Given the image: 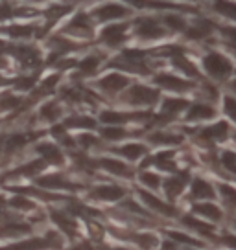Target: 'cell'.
Segmentation results:
<instances>
[{"label": "cell", "instance_id": "cell-1", "mask_svg": "<svg viewBox=\"0 0 236 250\" xmlns=\"http://www.w3.org/2000/svg\"><path fill=\"white\" fill-rule=\"evenodd\" d=\"M205 68L209 74H212L214 78L225 79L233 72V64L227 57H223L221 54H209L205 57Z\"/></svg>", "mask_w": 236, "mask_h": 250}, {"label": "cell", "instance_id": "cell-2", "mask_svg": "<svg viewBox=\"0 0 236 250\" xmlns=\"http://www.w3.org/2000/svg\"><path fill=\"white\" fill-rule=\"evenodd\" d=\"M61 247V239L55 234H50L45 239H30V241L15 243V245H8V247H2L0 250H43L47 247Z\"/></svg>", "mask_w": 236, "mask_h": 250}, {"label": "cell", "instance_id": "cell-3", "mask_svg": "<svg viewBox=\"0 0 236 250\" xmlns=\"http://www.w3.org/2000/svg\"><path fill=\"white\" fill-rule=\"evenodd\" d=\"M127 102L135 103V105H146V103H153L159 98V92L155 88L144 85H133V88L127 92Z\"/></svg>", "mask_w": 236, "mask_h": 250}, {"label": "cell", "instance_id": "cell-4", "mask_svg": "<svg viewBox=\"0 0 236 250\" xmlns=\"http://www.w3.org/2000/svg\"><path fill=\"white\" fill-rule=\"evenodd\" d=\"M50 217H52V221H54L55 225L61 228L69 237H74V235H76V232H78V225H76L74 217H71L69 213L54 210L52 213H50Z\"/></svg>", "mask_w": 236, "mask_h": 250}, {"label": "cell", "instance_id": "cell-5", "mask_svg": "<svg viewBox=\"0 0 236 250\" xmlns=\"http://www.w3.org/2000/svg\"><path fill=\"white\" fill-rule=\"evenodd\" d=\"M37 153L43 156V162H52V164H63V155L57 146L50 144V142H45V144H39L37 146Z\"/></svg>", "mask_w": 236, "mask_h": 250}, {"label": "cell", "instance_id": "cell-6", "mask_svg": "<svg viewBox=\"0 0 236 250\" xmlns=\"http://www.w3.org/2000/svg\"><path fill=\"white\" fill-rule=\"evenodd\" d=\"M139 193H141V197L144 199V203L148 204V206H151V208H155V210H157L159 213H163V215H168V217H173V215H177V210H175L173 206H170V204L163 203V201H159L157 197L150 195L148 191H144V189H141Z\"/></svg>", "mask_w": 236, "mask_h": 250}, {"label": "cell", "instance_id": "cell-7", "mask_svg": "<svg viewBox=\"0 0 236 250\" xmlns=\"http://www.w3.org/2000/svg\"><path fill=\"white\" fill-rule=\"evenodd\" d=\"M137 31H139V35L144 37V39H157V37H161L165 33V30L155 21H151V19H142V21H139V30Z\"/></svg>", "mask_w": 236, "mask_h": 250}, {"label": "cell", "instance_id": "cell-8", "mask_svg": "<svg viewBox=\"0 0 236 250\" xmlns=\"http://www.w3.org/2000/svg\"><path fill=\"white\" fill-rule=\"evenodd\" d=\"M37 184L41 188H50V189H74V184H71L69 180H65L59 173L55 175H47V177H41L37 180Z\"/></svg>", "mask_w": 236, "mask_h": 250}, {"label": "cell", "instance_id": "cell-9", "mask_svg": "<svg viewBox=\"0 0 236 250\" xmlns=\"http://www.w3.org/2000/svg\"><path fill=\"white\" fill-rule=\"evenodd\" d=\"M126 195V191L118 186H98L91 193V197L94 199H100V201H118Z\"/></svg>", "mask_w": 236, "mask_h": 250}, {"label": "cell", "instance_id": "cell-10", "mask_svg": "<svg viewBox=\"0 0 236 250\" xmlns=\"http://www.w3.org/2000/svg\"><path fill=\"white\" fill-rule=\"evenodd\" d=\"M98 166H100V167H103L105 171L115 173V175H120V177H126V179L133 177L131 167H127L124 162H118V160H113V158H103V160H100V162H98Z\"/></svg>", "mask_w": 236, "mask_h": 250}, {"label": "cell", "instance_id": "cell-11", "mask_svg": "<svg viewBox=\"0 0 236 250\" xmlns=\"http://www.w3.org/2000/svg\"><path fill=\"white\" fill-rule=\"evenodd\" d=\"M127 24H113V26H107L105 30L102 31V39L107 42V44H118L126 39L124 37V31H126Z\"/></svg>", "mask_w": 236, "mask_h": 250}, {"label": "cell", "instance_id": "cell-12", "mask_svg": "<svg viewBox=\"0 0 236 250\" xmlns=\"http://www.w3.org/2000/svg\"><path fill=\"white\" fill-rule=\"evenodd\" d=\"M127 83H129V79L126 76H120V74H109V76L100 79V86L103 90H109V92H117L120 88L127 86Z\"/></svg>", "mask_w": 236, "mask_h": 250}, {"label": "cell", "instance_id": "cell-13", "mask_svg": "<svg viewBox=\"0 0 236 250\" xmlns=\"http://www.w3.org/2000/svg\"><path fill=\"white\" fill-rule=\"evenodd\" d=\"M212 186L203 179H194L192 180V199H214Z\"/></svg>", "mask_w": 236, "mask_h": 250}, {"label": "cell", "instance_id": "cell-14", "mask_svg": "<svg viewBox=\"0 0 236 250\" xmlns=\"http://www.w3.org/2000/svg\"><path fill=\"white\" fill-rule=\"evenodd\" d=\"M96 17L100 21H111V19H118V17H124L127 13V9L124 6H118V4H107V6H102L94 11Z\"/></svg>", "mask_w": 236, "mask_h": 250}, {"label": "cell", "instance_id": "cell-15", "mask_svg": "<svg viewBox=\"0 0 236 250\" xmlns=\"http://www.w3.org/2000/svg\"><path fill=\"white\" fill-rule=\"evenodd\" d=\"M19 59H21V64L23 66H28V68H33L41 62V55L37 50L33 48H19Z\"/></svg>", "mask_w": 236, "mask_h": 250}, {"label": "cell", "instance_id": "cell-16", "mask_svg": "<svg viewBox=\"0 0 236 250\" xmlns=\"http://www.w3.org/2000/svg\"><path fill=\"white\" fill-rule=\"evenodd\" d=\"M157 83L163 85L165 88H170V90H189L192 83L189 81H183L179 78H173V76H159Z\"/></svg>", "mask_w": 236, "mask_h": 250}, {"label": "cell", "instance_id": "cell-17", "mask_svg": "<svg viewBox=\"0 0 236 250\" xmlns=\"http://www.w3.org/2000/svg\"><path fill=\"white\" fill-rule=\"evenodd\" d=\"M185 107H189V102L187 100H175V98H166L163 102V107H161V112L163 116H172L175 112L183 110Z\"/></svg>", "mask_w": 236, "mask_h": 250}, {"label": "cell", "instance_id": "cell-18", "mask_svg": "<svg viewBox=\"0 0 236 250\" xmlns=\"http://www.w3.org/2000/svg\"><path fill=\"white\" fill-rule=\"evenodd\" d=\"M146 116V114H124V112H115V110H103L102 114H100V120H102L103 124H124L126 120L129 118H142Z\"/></svg>", "mask_w": 236, "mask_h": 250}, {"label": "cell", "instance_id": "cell-19", "mask_svg": "<svg viewBox=\"0 0 236 250\" xmlns=\"http://www.w3.org/2000/svg\"><path fill=\"white\" fill-rule=\"evenodd\" d=\"M227 131H229V125L225 122H221V124H216L212 127H207L201 131V138H207V140H221V138H225L227 136Z\"/></svg>", "mask_w": 236, "mask_h": 250}, {"label": "cell", "instance_id": "cell-20", "mask_svg": "<svg viewBox=\"0 0 236 250\" xmlns=\"http://www.w3.org/2000/svg\"><path fill=\"white\" fill-rule=\"evenodd\" d=\"M117 153L124 155L126 158H129V160H139V158L146 153V147H144L142 144H127L124 147L117 149Z\"/></svg>", "mask_w": 236, "mask_h": 250}, {"label": "cell", "instance_id": "cell-21", "mask_svg": "<svg viewBox=\"0 0 236 250\" xmlns=\"http://www.w3.org/2000/svg\"><path fill=\"white\" fill-rule=\"evenodd\" d=\"M67 30L74 31V33H91V21H89V17L85 13H79Z\"/></svg>", "mask_w": 236, "mask_h": 250}, {"label": "cell", "instance_id": "cell-22", "mask_svg": "<svg viewBox=\"0 0 236 250\" xmlns=\"http://www.w3.org/2000/svg\"><path fill=\"white\" fill-rule=\"evenodd\" d=\"M23 98L15 96V94H2L0 96V110H15L23 105Z\"/></svg>", "mask_w": 236, "mask_h": 250}, {"label": "cell", "instance_id": "cell-23", "mask_svg": "<svg viewBox=\"0 0 236 250\" xmlns=\"http://www.w3.org/2000/svg\"><path fill=\"white\" fill-rule=\"evenodd\" d=\"M194 211L201 213V215H207V217L212 219V221H220L221 219L220 208H218V206H214V204H211V203L196 204V206H194Z\"/></svg>", "mask_w": 236, "mask_h": 250}, {"label": "cell", "instance_id": "cell-24", "mask_svg": "<svg viewBox=\"0 0 236 250\" xmlns=\"http://www.w3.org/2000/svg\"><path fill=\"white\" fill-rule=\"evenodd\" d=\"M129 239L131 241H135L137 245H141L142 249H146V250H151V249H155L157 247V237L155 235H151V234H135V235H129Z\"/></svg>", "mask_w": 236, "mask_h": 250}, {"label": "cell", "instance_id": "cell-25", "mask_svg": "<svg viewBox=\"0 0 236 250\" xmlns=\"http://www.w3.org/2000/svg\"><path fill=\"white\" fill-rule=\"evenodd\" d=\"M183 223H185L187 227L192 228V230H196V232H199V234L212 235L214 227H211V225H207V223H201V221H199V219H196V217H185V219H183Z\"/></svg>", "mask_w": 236, "mask_h": 250}, {"label": "cell", "instance_id": "cell-26", "mask_svg": "<svg viewBox=\"0 0 236 250\" xmlns=\"http://www.w3.org/2000/svg\"><path fill=\"white\" fill-rule=\"evenodd\" d=\"M8 33L13 39H28L33 33V26H28V24H13V26L8 28Z\"/></svg>", "mask_w": 236, "mask_h": 250}, {"label": "cell", "instance_id": "cell-27", "mask_svg": "<svg viewBox=\"0 0 236 250\" xmlns=\"http://www.w3.org/2000/svg\"><path fill=\"white\" fill-rule=\"evenodd\" d=\"M183 188H185V182H183V179H177V177L165 182V191L168 199H175L183 191Z\"/></svg>", "mask_w": 236, "mask_h": 250}, {"label": "cell", "instance_id": "cell-28", "mask_svg": "<svg viewBox=\"0 0 236 250\" xmlns=\"http://www.w3.org/2000/svg\"><path fill=\"white\" fill-rule=\"evenodd\" d=\"M8 204L11 208H15L19 211H30V210H35V203H32L30 199H26L23 195H15L11 197L8 201Z\"/></svg>", "mask_w": 236, "mask_h": 250}, {"label": "cell", "instance_id": "cell-29", "mask_svg": "<svg viewBox=\"0 0 236 250\" xmlns=\"http://www.w3.org/2000/svg\"><path fill=\"white\" fill-rule=\"evenodd\" d=\"M214 116L212 107H207V105H194L189 112V120H207V118Z\"/></svg>", "mask_w": 236, "mask_h": 250}, {"label": "cell", "instance_id": "cell-30", "mask_svg": "<svg viewBox=\"0 0 236 250\" xmlns=\"http://www.w3.org/2000/svg\"><path fill=\"white\" fill-rule=\"evenodd\" d=\"M59 114H61V109H59V105H57L55 102H50L41 107V118L47 120V122H54V120H57Z\"/></svg>", "mask_w": 236, "mask_h": 250}, {"label": "cell", "instance_id": "cell-31", "mask_svg": "<svg viewBox=\"0 0 236 250\" xmlns=\"http://www.w3.org/2000/svg\"><path fill=\"white\" fill-rule=\"evenodd\" d=\"M30 232V227L28 225H23V223H9L4 228H0V235H21V234H28Z\"/></svg>", "mask_w": 236, "mask_h": 250}, {"label": "cell", "instance_id": "cell-32", "mask_svg": "<svg viewBox=\"0 0 236 250\" xmlns=\"http://www.w3.org/2000/svg\"><path fill=\"white\" fill-rule=\"evenodd\" d=\"M65 125H67V127H83V129H93V127L96 125V122L89 116H76V118L67 120Z\"/></svg>", "mask_w": 236, "mask_h": 250}, {"label": "cell", "instance_id": "cell-33", "mask_svg": "<svg viewBox=\"0 0 236 250\" xmlns=\"http://www.w3.org/2000/svg\"><path fill=\"white\" fill-rule=\"evenodd\" d=\"M26 144H28V136H26V134H15V136L8 138V142H6V151L13 153L17 149L24 147Z\"/></svg>", "mask_w": 236, "mask_h": 250}, {"label": "cell", "instance_id": "cell-34", "mask_svg": "<svg viewBox=\"0 0 236 250\" xmlns=\"http://www.w3.org/2000/svg\"><path fill=\"white\" fill-rule=\"evenodd\" d=\"M98 64H100V57L98 55H89L87 59L79 62V70L83 72V74H93L98 68Z\"/></svg>", "mask_w": 236, "mask_h": 250}, {"label": "cell", "instance_id": "cell-35", "mask_svg": "<svg viewBox=\"0 0 236 250\" xmlns=\"http://www.w3.org/2000/svg\"><path fill=\"white\" fill-rule=\"evenodd\" d=\"M173 62H175V66H181V70H185L187 74H190V76H194V78H197L199 76V72L196 70V66L192 64V62H189L183 55H177L175 59H173Z\"/></svg>", "mask_w": 236, "mask_h": 250}, {"label": "cell", "instance_id": "cell-36", "mask_svg": "<svg viewBox=\"0 0 236 250\" xmlns=\"http://www.w3.org/2000/svg\"><path fill=\"white\" fill-rule=\"evenodd\" d=\"M220 193L223 197V201L231 206H236V189L235 188L227 186V184H221L220 186Z\"/></svg>", "mask_w": 236, "mask_h": 250}, {"label": "cell", "instance_id": "cell-37", "mask_svg": "<svg viewBox=\"0 0 236 250\" xmlns=\"http://www.w3.org/2000/svg\"><path fill=\"white\" fill-rule=\"evenodd\" d=\"M102 136L107 140H118V138L126 136V131L122 127H105V129H102Z\"/></svg>", "mask_w": 236, "mask_h": 250}, {"label": "cell", "instance_id": "cell-38", "mask_svg": "<svg viewBox=\"0 0 236 250\" xmlns=\"http://www.w3.org/2000/svg\"><path fill=\"white\" fill-rule=\"evenodd\" d=\"M211 22H201V24H196L192 30L189 31V35L192 37V39H201V37H205L209 31H211V26H209Z\"/></svg>", "mask_w": 236, "mask_h": 250}, {"label": "cell", "instance_id": "cell-39", "mask_svg": "<svg viewBox=\"0 0 236 250\" xmlns=\"http://www.w3.org/2000/svg\"><path fill=\"white\" fill-rule=\"evenodd\" d=\"M216 9H218L220 13H223V15H227L236 21V4H231V2H218V4H216Z\"/></svg>", "mask_w": 236, "mask_h": 250}, {"label": "cell", "instance_id": "cell-40", "mask_svg": "<svg viewBox=\"0 0 236 250\" xmlns=\"http://www.w3.org/2000/svg\"><path fill=\"white\" fill-rule=\"evenodd\" d=\"M141 180L146 184V186L153 188V189H157V188L161 186V177H159V175H155V173H142Z\"/></svg>", "mask_w": 236, "mask_h": 250}, {"label": "cell", "instance_id": "cell-41", "mask_svg": "<svg viewBox=\"0 0 236 250\" xmlns=\"http://www.w3.org/2000/svg\"><path fill=\"white\" fill-rule=\"evenodd\" d=\"M170 237L177 243H187V245H192V247H203V243L201 241H197V239L189 237V235H185V234H175V232H170Z\"/></svg>", "mask_w": 236, "mask_h": 250}, {"label": "cell", "instance_id": "cell-42", "mask_svg": "<svg viewBox=\"0 0 236 250\" xmlns=\"http://www.w3.org/2000/svg\"><path fill=\"white\" fill-rule=\"evenodd\" d=\"M45 166H47V162H43V160H35V162H32V164L21 167V169H19V173H21V175H32V173L41 171Z\"/></svg>", "mask_w": 236, "mask_h": 250}, {"label": "cell", "instance_id": "cell-43", "mask_svg": "<svg viewBox=\"0 0 236 250\" xmlns=\"http://www.w3.org/2000/svg\"><path fill=\"white\" fill-rule=\"evenodd\" d=\"M151 140L155 142V144H179L181 142V138L179 136H173V134H153L151 136Z\"/></svg>", "mask_w": 236, "mask_h": 250}, {"label": "cell", "instance_id": "cell-44", "mask_svg": "<svg viewBox=\"0 0 236 250\" xmlns=\"http://www.w3.org/2000/svg\"><path fill=\"white\" fill-rule=\"evenodd\" d=\"M221 162L227 167L229 171L236 173V153H223L221 155Z\"/></svg>", "mask_w": 236, "mask_h": 250}, {"label": "cell", "instance_id": "cell-45", "mask_svg": "<svg viewBox=\"0 0 236 250\" xmlns=\"http://www.w3.org/2000/svg\"><path fill=\"white\" fill-rule=\"evenodd\" d=\"M165 22L168 24L170 28H173V30H185V22H183V19H179V17H175V15L165 17Z\"/></svg>", "mask_w": 236, "mask_h": 250}, {"label": "cell", "instance_id": "cell-46", "mask_svg": "<svg viewBox=\"0 0 236 250\" xmlns=\"http://www.w3.org/2000/svg\"><path fill=\"white\" fill-rule=\"evenodd\" d=\"M79 144H81L83 147H93V146L98 144V140H96L94 136H91V134H81V136H79Z\"/></svg>", "mask_w": 236, "mask_h": 250}, {"label": "cell", "instance_id": "cell-47", "mask_svg": "<svg viewBox=\"0 0 236 250\" xmlns=\"http://www.w3.org/2000/svg\"><path fill=\"white\" fill-rule=\"evenodd\" d=\"M225 112L227 114H231V116L236 120V100H233V98H225Z\"/></svg>", "mask_w": 236, "mask_h": 250}, {"label": "cell", "instance_id": "cell-48", "mask_svg": "<svg viewBox=\"0 0 236 250\" xmlns=\"http://www.w3.org/2000/svg\"><path fill=\"white\" fill-rule=\"evenodd\" d=\"M11 13H13L11 4H0V19H8Z\"/></svg>", "mask_w": 236, "mask_h": 250}, {"label": "cell", "instance_id": "cell-49", "mask_svg": "<svg viewBox=\"0 0 236 250\" xmlns=\"http://www.w3.org/2000/svg\"><path fill=\"white\" fill-rule=\"evenodd\" d=\"M6 210H8V199L0 197V219H6Z\"/></svg>", "mask_w": 236, "mask_h": 250}, {"label": "cell", "instance_id": "cell-50", "mask_svg": "<svg viewBox=\"0 0 236 250\" xmlns=\"http://www.w3.org/2000/svg\"><path fill=\"white\" fill-rule=\"evenodd\" d=\"M223 243H225V245H229L231 249L236 250V235H225V237H223Z\"/></svg>", "mask_w": 236, "mask_h": 250}, {"label": "cell", "instance_id": "cell-51", "mask_svg": "<svg viewBox=\"0 0 236 250\" xmlns=\"http://www.w3.org/2000/svg\"><path fill=\"white\" fill-rule=\"evenodd\" d=\"M32 79H21L19 83H17V88H32Z\"/></svg>", "mask_w": 236, "mask_h": 250}, {"label": "cell", "instance_id": "cell-52", "mask_svg": "<svg viewBox=\"0 0 236 250\" xmlns=\"http://www.w3.org/2000/svg\"><path fill=\"white\" fill-rule=\"evenodd\" d=\"M223 33H225L231 41H235L236 42V28H227V30H223Z\"/></svg>", "mask_w": 236, "mask_h": 250}, {"label": "cell", "instance_id": "cell-53", "mask_svg": "<svg viewBox=\"0 0 236 250\" xmlns=\"http://www.w3.org/2000/svg\"><path fill=\"white\" fill-rule=\"evenodd\" d=\"M74 250H93V249H91L87 243H83V245H78V247H76Z\"/></svg>", "mask_w": 236, "mask_h": 250}, {"label": "cell", "instance_id": "cell-54", "mask_svg": "<svg viewBox=\"0 0 236 250\" xmlns=\"http://www.w3.org/2000/svg\"><path fill=\"white\" fill-rule=\"evenodd\" d=\"M2 66H6V59H4V55L0 54V68H2Z\"/></svg>", "mask_w": 236, "mask_h": 250}, {"label": "cell", "instance_id": "cell-55", "mask_svg": "<svg viewBox=\"0 0 236 250\" xmlns=\"http://www.w3.org/2000/svg\"><path fill=\"white\" fill-rule=\"evenodd\" d=\"M113 250H127V249H113Z\"/></svg>", "mask_w": 236, "mask_h": 250}, {"label": "cell", "instance_id": "cell-56", "mask_svg": "<svg viewBox=\"0 0 236 250\" xmlns=\"http://www.w3.org/2000/svg\"><path fill=\"white\" fill-rule=\"evenodd\" d=\"M235 88H236V81H235Z\"/></svg>", "mask_w": 236, "mask_h": 250}, {"label": "cell", "instance_id": "cell-57", "mask_svg": "<svg viewBox=\"0 0 236 250\" xmlns=\"http://www.w3.org/2000/svg\"><path fill=\"white\" fill-rule=\"evenodd\" d=\"M235 225H236V221H235Z\"/></svg>", "mask_w": 236, "mask_h": 250}]
</instances>
